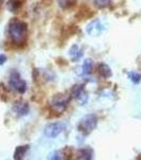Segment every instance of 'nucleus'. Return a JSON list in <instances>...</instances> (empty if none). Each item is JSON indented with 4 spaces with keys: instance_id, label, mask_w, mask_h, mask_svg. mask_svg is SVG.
I'll return each instance as SVG.
<instances>
[{
    "instance_id": "5",
    "label": "nucleus",
    "mask_w": 141,
    "mask_h": 160,
    "mask_svg": "<svg viewBox=\"0 0 141 160\" xmlns=\"http://www.w3.org/2000/svg\"><path fill=\"white\" fill-rule=\"evenodd\" d=\"M69 102H70V98L65 94H57L53 97L52 102H51V106L54 109L55 112L57 113H63L64 111L67 109Z\"/></svg>"
},
{
    "instance_id": "16",
    "label": "nucleus",
    "mask_w": 141,
    "mask_h": 160,
    "mask_svg": "<svg viewBox=\"0 0 141 160\" xmlns=\"http://www.w3.org/2000/svg\"><path fill=\"white\" fill-rule=\"evenodd\" d=\"M129 78L130 79V81H132L133 83L138 84L141 82V74L137 73V72H130Z\"/></svg>"
},
{
    "instance_id": "17",
    "label": "nucleus",
    "mask_w": 141,
    "mask_h": 160,
    "mask_svg": "<svg viewBox=\"0 0 141 160\" xmlns=\"http://www.w3.org/2000/svg\"><path fill=\"white\" fill-rule=\"evenodd\" d=\"M49 158L50 159H53V160H54V159H57L58 160V159H61L63 157H61V152L57 151V152H54V153L51 154Z\"/></svg>"
},
{
    "instance_id": "1",
    "label": "nucleus",
    "mask_w": 141,
    "mask_h": 160,
    "mask_svg": "<svg viewBox=\"0 0 141 160\" xmlns=\"http://www.w3.org/2000/svg\"><path fill=\"white\" fill-rule=\"evenodd\" d=\"M28 26L25 22L13 19L9 27V35L15 45H21L27 38Z\"/></svg>"
},
{
    "instance_id": "3",
    "label": "nucleus",
    "mask_w": 141,
    "mask_h": 160,
    "mask_svg": "<svg viewBox=\"0 0 141 160\" xmlns=\"http://www.w3.org/2000/svg\"><path fill=\"white\" fill-rule=\"evenodd\" d=\"M9 83L12 89H14L19 94H24L27 91V82L21 78L20 74L16 71H13L10 74L9 77Z\"/></svg>"
},
{
    "instance_id": "11",
    "label": "nucleus",
    "mask_w": 141,
    "mask_h": 160,
    "mask_svg": "<svg viewBox=\"0 0 141 160\" xmlns=\"http://www.w3.org/2000/svg\"><path fill=\"white\" fill-rule=\"evenodd\" d=\"M68 53L73 61H78V60H80L82 58V56H83V50H81L76 45H73V46H71V48L69 49Z\"/></svg>"
},
{
    "instance_id": "7",
    "label": "nucleus",
    "mask_w": 141,
    "mask_h": 160,
    "mask_svg": "<svg viewBox=\"0 0 141 160\" xmlns=\"http://www.w3.org/2000/svg\"><path fill=\"white\" fill-rule=\"evenodd\" d=\"M13 111H14L18 117H25L30 111L29 104H28L27 102H24V100H18V102H16L13 105Z\"/></svg>"
},
{
    "instance_id": "15",
    "label": "nucleus",
    "mask_w": 141,
    "mask_h": 160,
    "mask_svg": "<svg viewBox=\"0 0 141 160\" xmlns=\"http://www.w3.org/2000/svg\"><path fill=\"white\" fill-rule=\"evenodd\" d=\"M93 3L100 9H105L111 6V0H93Z\"/></svg>"
},
{
    "instance_id": "10",
    "label": "nucleus",
    "mask_w": 141,
    "mask_h": 160,
    "mask_svg": "<svg viewBox=\"0 0 141 160\" xmlns=\"http://www.w3.org/2000/svg\"><path fill=\"white\" fill-rule=\"evenodd\" d=\"M98 71H99V74L101 75L103 78H111V75H112L111 68H109V66L107 65V64H105V63L99 64Z\"/></svg>"
},
{
    "instance_id": "18",
    "label": "nucleus",
    "mask_w": 141,
    "mask_h": 160,
    "mask_svg": "<svg viewBox=\"0 0 141 160\" xmlns=\"http://www.w3.org/2000/svg\"><path fill=\"white\" fill-rule=\"evenodd\" d=\"M58 1V4L61 7V8H68L69 6V2L71 1V0H57Z\"/></svg>"
},
{
    "instance_id": "12",
    "label": "nucleus",
    "mask_w": 141,
    "mask_h": 160,
    "mask_svg": "<svg viewBox=\"0 0 141 160\" xmlns=\"http://www.w3.org/2000/svg\"><path fill=\"white\" fill-rule=\"evenodd\" d=\"M25 0H9L7 2V9L13 13L18 12V10L21 8Z\"/></svg>"
},
{
    "instance_id": "4",
    "label": "nucleus",
    "mask_w": 141,
    "mask_h": 160,
    "mask_svg": "<svg viewBox=\"0 0 141 160\" xmlns=\"http://www.w3.org/2000/svg\"><path fill=\"white\" fill-rule=\"evenodd\" d=\"M66 128H67V125L64 122L50 123L45 126V128H43V133H45V136L47 137V138L53 139L60 136Z\"/></svg>"
},
{
    "instance_id": "19",
    "label": "nucleus",
    "mask_w": 141,
    "mask_h": 160,
    "mask_svg": "<svg viewBox=\"0 0 141 160\" xmlns=\"http://www.w3.org/2000/svg\"><path fill=\"white\" fill-rule=\"evenodd\" d=\"M7 62V56L6 55H0V65H3Z\"/></svg>"
},
{
    "instance_id": "9",
    "label": "nucleus",
    "mask_w": 141,
    "mask_h": 160,
    "mask_svg": "<svg viewBox=\"0 0 141 160\" xmlns=\"http://www.w3.org/2000/svg\"><path fill=\"white\" fill-rule=\"evenodd\" d=\"M76 158L84 159V160H90L93 158V151L90 148H80L76 153Z\"/></svg>"
},
{
    "instance_id": "8",
    "label": "nucleus",
    "mask_w": 141,
    "mask_h": 160,
    "mask_svg": "<svg viewBox=\"0 0 141 160\" xmlns=\"http://www.w3.org/2000/svg\"><path fill=\"white\" fill-rule=\"evenodd\" d=\"M92 64H93V62H92L91 59H86V60L83 62V64L76 68V74H78L79 76H84V75L90 74L91 69H92Z\"/></svg>"
},
{
    "instance_id": "2",
    "label": "nucleus",
    "mask_w": 141,
    "mask_h": 160,
    "mask_svg": "<svg viewBox=\"0 0 141 160\" xmlns=\"http://www.w3.org/2000/svg\"><path fill=\"white\" fill-rule=\"evenodd\" d=\"M97 125H98V118L94 114H87L81 118L80 123L78 125V129L81 132L88 135L93 129H96Z\"/></svg>"
},
{
    "instance_id": "6",
    "label": "nucleus",
    "mask_w": 141,
    "mask_h": 160,
    "mask_svg": "<svg viewBox=\"0 0 141 160\" xmlns=\"http://www.w3.org/2000/svg\"><path fill=\"white\" fill-rule=\"evenodd\" d=\"M102 31H103V26L99 19H93L87 25L86 27V33L90 37L97 38L101 35Z\"/></svg>"
},
{
    "instance_id": "13",
    "label": "nucleus",
    "mask_w": 141,
    "mask_h": 160,
    "mask_svg": "<svg viewBox=\"0 0 141 160\" xmlns=\"http://www.w3.org/2000/svg\"><path fill=\"white\" fill-rule=\"evenodd\" d=\"M28 149H29V145H24V146H17L16 149L14 152V159L15 160H19L22 159L27 154Z\"/></svg>"
},
{
    "instance_id": "14",
    "label": "nucleus",
    "mask_w": 141,
    "mask_h": 160,
    "mask_svg": "<svg viewBox=\"0 0 141 160\" xmlns=\"http://www.w3.org/2000/svg\"><path fill=\"white\" fill-rule=\"evenodd\" d=\"M74 98H75L76 102H79L80 105H85L87 102V100H88V95H87V93L85 92V90L82 89L80 92H78L75 95H74Z\"/></svg>"
}]
</instances>
